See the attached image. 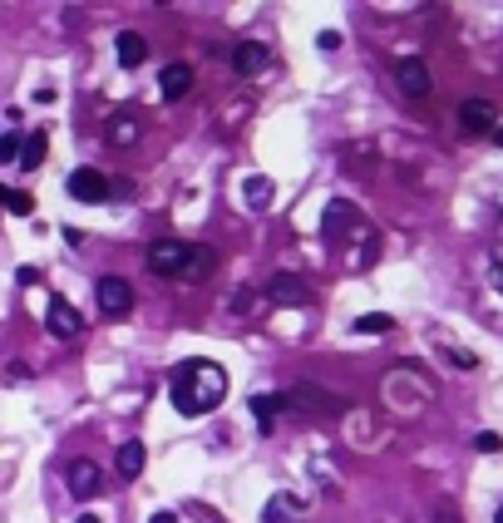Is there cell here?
<instances>
[{
  "label": "cell",
  "instance_id": "25",
  "mask_svg": "<svg viewBox=\"0 0 503 523\" xmlns=\"http://www.w3.org/2000/svg\"><path fill=\"white\" fill-rule=\"evenodd\" d=\"M316 45H321V50H326V54H331V50H336V45H341V35H336V30H321V35H316Z\"/></svg>",
  "mask_w": 503,
  "mask_h": 523
},
{
  "label": "cell",
  "instance_id": "14",
  "mask_svg": "<svg viewBox=\"0 0 503 523\" xmlns=\"http://www.w3.org/2000/svg\"><path fill=\"white\" fill-rule=\"evenodd\" d=\"M459 124L469 134H493V104L489 99H464L459 104Z\"/></svg>",
  "mask_w": 503,
  "mask_h": 523
},
{
  "label": "cell",
  "instance_id": "26",
  "mask_svg": "<svg viewBox=\"0 0 503 523\" xmlns=\"http://www.w3.org/2000/svg\"><path fill=\"white\" fill-rule=\"evenodd\" d=\"M15 277H20V287H35V282H40V272H35V267H20Z\"/></svg>",
  "mask_w": 503,
  "mask_h": 523
},
{
  "label": "cell",
  "instance_id": "19",
  "mask_svg": "<svg viewBox=\"0 0 503 523\" xmlns=\"http://www.w3.org/2000/svg\"><path fill=\"white\" fill-rule=\"evenodd\" d=\"M272 192H277V188H272V178H247V183H242V198H247L252 208H267Z\"/></svg>",
  "mask_w": 503,
  "mask_h": 523
},
{
  "label": "cell",
  "instance_id": "15",
  "mask_svg": "<svg viewBox=\"0 0 503 523\" xmlns=\"http://www.w3.org/2000/svg\"><path fill=\"white\" fill-rule=\"evenodd\" d=\"M143 460H149V454H143L139 439L118 445V479H139V474H143Z\"/></svg>",
  "mask_w": 503,
  "mask_h": 523
},
{
  "label": "cell",
  "instance_id": "6",
  "mask_svg": "<svg viewBox=\"0 0 503 523\" xmlns=\"http://www.w3.org/2000/svg\"><path fill=\"white\" fill-rule=\"evenodd\" d=\"M395 85H400V94L425 99L429 94V64L419 60V54H400L395 60Z\"/></svg>",
  "mask_w": 503,
  "mask_h": 523
},
{
  "label": "cell",
  "instance_id": "10",
  "mask_svg": "<svg viewBox=\"0 0 503 523\" xmlns=\"http://www.w3.org/2000/svg\"><path fill=\"white\" fill-rule=\"evenodd\" d=\"M158 89H163V99L168 104H178L188 89H193V64H183V60H173V64H163V75H158Z\"/></svg>",
  "mask_w": 503,
  "mask_h": 523
},
{
  "label": "cell",
  "instance_id": "11",
  "mask_svg": "<svg viewBox=\"0 0 503 523\" xmlns=\"http://www.w3.org/2000/svg\"><path fill=\"white\" fill-rule=\"evenodd\" d=\"M267 64H272V50L262 40H242L232 50V69H237V75H262Z\"/></svg>",
  "mask_w": 503,
  "mask_h": 523
},
{
  "label": "cell",
  "instance_id": "9",
  "mask_svg": "<svg viewBox=\"0 0 503 523\" xmlns=\"http://www.w3.org/2000/svg\"><path fill=\"white\" fill-rule=\"evenodd\" d=\"M262 523H306V503L296 499V494H272L267 509H262Z\"/></svg>",
  "mask_w": 503,
  "mask_h": 523
},
{
  "label": "cell",
  "instance_id": "13",
  "mask_svg": "<svg viewBox=\"0 0 503 523\" xmlns=\"http://www.w3.org/2000/svg\"><path fill=\"white\" fill-rule=\"evenodd\" d=\"M114 54H118V64H124V69H139V64L149 60V40H143L139 30H118Z\"/></svg>",
  "mask_w": 503,
  "mask_h": 523
},
{
  "label": "cell",
  "instance_id": "31",
  "mask_svg": "<svg viewBox=\"0 0 503 523\" xmlns=\"http://www.w3.org/2000/svg\"><path fill=\"white\" fill-rule=\"evenodd\" d=\"M79 523H104V519H94V513H85V519H79Z\"/></svg>",
  "mask_w": 503,
  "mask_h": 523
},
{
  "label": "cell",
  "instance_id": "22",
  "mask_svg": "<svg viewBox=\"0 0 503 523\" xmlns=\"http://www.w3.org/2000/svg\"><path fill=\"white\" fill-rule=\"evenodd\" d=\"M5 208H11L15 217H30V213H35V198H30V192H15V188H11V203H5Z\"/></svg>",
  "mask_w": 503,
  "mask_h": 523
},
{
  "label": "cell",
  "instance_id": "32",
  "mask_svg": "<svg viewBox=\"0 0 503 523\" xmlns=\"http://www.w3.org/2000/svg\"><path fill=\"white\" fill-rule=\"evenodd\" d=\"M493 523H503V509H499V519H493Z\"/></svg>",
  "mask_w": 503,
  "mask_h": 523
},
{
  "label": "cell",
  "instance_id": "20",
  "mask_svg": "<svg viewBox=\"0 0 503 523\" xmlns=\"http://www.w3.org/2000/svg\"><path fill=\"white\" fill-rule=\"evenodd\" d=\"M439 351L454 361V371H479V355L474 351H459V346H439Z\"/></svg>",
  "mask_w": 503,
  "mask_h": 523
},
{
  "label": "cell",
  "instance_id": "16",
  "mask_svg": "<svg viewBox=\"0 0 503 523\" xmlns=\"http://www.w3.org/2000/svg\"><path fill=\"white\" fill-rule=\"evenodd\" d=\"M351 331L355 336H385V331H395V316H385V311H365V316L351 321Z\"/></svg>",
  "mask_w": 503,
  "mask_h": 523
},
{
  "label": "cell",
  "instance_id": "4",
  "mask_svg": "<svg viewBox=\"0 0 503 523\" xmlns=\"http://www.w3.org/2000/svg\"><path fill=\"white\" fill-rule=\"evenodd\" d=\"M65 188H69V198H79V203H104V198H114V183H109L99 168H75Z\"/></svg>",
  "mask_w": 503,
  "mask_h": 523
},
{
  "label": "cell",
  "instance_id": "21",
  "mask_svg": "<svg viewBox=\"0 0 503 523\" xmlns=\"http://www.w3.org/2000/svg\"><path fill=\"white\" fill-rule=\"evenodd\" d=\"M0 163H20V134H0Z\"/></svg>",
  "mask_w": 503,
  "mask_h": 523
},
{
  "label": "cell",
  "instance_id": "30",
  "mask_svg": "<svg viewBox=\"0 0 503 523\" xmlns=\"http://www.w3.org/2000/svg\"><path fill=\"white\" fill-rule=\"evenodd\" d=\"M493 143H499V149H503V128H493Z\"/></svg>",
  "mask_w": 503,
  "mask_h": 523
},
{
  "label": "cell",
  "instance_id": "12",
  "mask_svg": "<svg viewBox=\"0 0 503 523\" xmlns=\"http://www.w3.org/2000/svg\"><path fill=\"white\" fill-rule=\"evenodd\" d=\"M114 149H134V143L143 139V118L139 114H114L109 118V134H104Z\"/></svg>",
  "mask_w": 503,
  "mask_h": 523
},
{
  "label": "cell",
  "instance_id": "23",
  "mask_svg": "<svg viewBox=\"0 0 503 523\" xmlns=\"http://www.w3.org/2000/svg\"><path fill=\"white\" fill-rule=\"evenodd\" d=\"M474 449H479V454H499V449H503V439L493 435V429H483V435L474 439Z\"/></svg>",
  "mask_w": 503,
  "mask_h": 523
},
{
  "label": "cell",
  "instance_id": "27",
  "mask_svg": "<svg viewBox=\"0 0 503 523\" xmlns=\"http://www.w3.org/2000/svg\"><path fill=\"white\" fill-rule=\"evenodd\" d=\"M149 523H178V513H173V509H158V513H153Z\"/></svg>",
  "mask_w": 503,
  "mask_h": 523
},
{
  "label": "cell",
  "instance_id": "7",
  "mask_svg": "<svg viewBox=\"0 0 503 523\" xmlns=\"http://www.w3.org/2000/svg\"><path fill=\"white\" fill-rule=\"evenodd\" d=\"M45 326H50V336H60V341H75V336L85 331V316H79L75 301L50 297V316H45Z\"/></svg>",
  "mask_w": 503,
  "mask_h": 523
},
{
  "label": "cell",
  "instance_id": "1",
  "mask_svg": "<svg viewBox=\"0 0 503 523\" xmlns=\"http://www.w3.org/2000/svg\"><path fill=\"white\" fill-rule=\"evenodd\" d=\"M168 396H173V410L188 415V420L213 415V410L223 405V396H227V371L217 361H183L178 371H173Z\"/></svg>",
  "mask_w": 503,
  "mask_h": 523
},
{
  "label": "cell",
  "instance_id": "28",
  "mask_svg": "<svg viewBox=\"0 0 503 523\" xmlns=\"http://www.w3.org/2000/svg\"><path fill=\"white\" fill-rule=\"evenodd\" d=\"M429 523H459V513H434Z\"/></svg>",
  "mask_w": 503,
  "mask_h": 523
},
{
  "label": "cell",
  "instance_id": "5",
  "mask_svg": "<svg viewBox=\"0 0 503 523\" xmlns=\"http://www.w3.org/2000/svg\"><path fill=\"white\" fill-rule=\"evenodd\" d=\"M94 297H99V311H104V316H129L134 311V287L124 277H99Z\"/></svg>",
  "mask_w": 503,
  "mask_h": 523
},
{
  "label": "cell",
  "instance_id": "8",
  "mask_svg": "<svg viewBox=\"0 0 503 523\" xmlns=\"http://www.w3.org/2000/svg\"><path fill=\"white\" fill-rule=\"evenodd\" d=\"M267 297L277 301V306H306L311 291H306V282H301V277H291V272H277V277L267 282Z\"/></svg>",
  "mask_w": 503,
  "mask_h": 523
},
{
  "label": "cell",
  "instance_id": "17",
  "mask_svg": "<svg viewBox=\"0 0 503 523\" xmlns=\"http://www.w3.org/2000/svg\"><path fill=\"white\" fill-rule=\"evenodd\" d=\"M45 153H50V139H45V128H40V134H30V139L20 143V168L35 173L45 163Z\"/></svg>",
  "mask_w": 503,
  "mask_h": 523
},
{
  "label": "cell",
  "instance_id": "29",
  "mask_svg": "<svg viewBox=\"0 0 503 523\" xmlns=\"http://www.w3.org/2000/svg\"><path fill=\"white\" fill-rule=\"evenodd\" d=\"M5 203H11V188H5V183H0V208H5Z\"/></svg>",
  "mask_w": 503,
  "mask_h": 523
},
{
  "label": "cell",
  "instance_id": "24",
  "mask_svg": "<svg viewBox=\"0 0 503 523\" xmlns=\"http://www.w3.org/2000/svg\"><path fill=\"white\" fill-rule=\"evenodd\" d=\"M489 287L503 297V262H489Z\"/></svg>",
  "mask_w": 503,
  "mask_h": 523
},
{
  "label": "cell",
  "instance_id": "18",
  "mask_svg": "<svg viewBox=\"0 0 503 523\" xmlns=\"http://www.w3.org/2000/svg\"><path fill=\"white\" fill-rule=\"evenodd\" d=\"M281 405H287L281 396H252V415H257V425L272 429V420L281 415Z\"/></svg>",
  "mask_w": 503,
  "mask_h": 523
},
{
  "label": "cell",
  "instance_id": "2",
  "mask_svg": "<svg viewBox=\"0 0 503 523\" xmlns=\"http://www.w3.org/2000/svg\"><path fill=\"white\" fill-rule=\"evenodd\" d=\"M213 267V257L193 242H178V237H163L149 247V272L153 277H203Z\"/></svg>",
  "mask_w": 503,
  "mask_h": 523
},
{
  "label": "cell",
  "instance_id": "3",
  "mask_svg": "<svg viewBox=\"0 0 503 523\" xmlns=\"http://www.w3.org/2000/svg\"><path fill=\"white\" fill-rule=\"evenodd\" d=\"M65 484L75 499H99L104 494V470H99L94 460H69L65 464Z\"/></svg>",
  "mask_w": 503,
  "mask_h": 523
}]
</instances>
